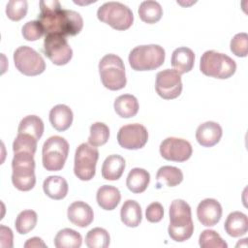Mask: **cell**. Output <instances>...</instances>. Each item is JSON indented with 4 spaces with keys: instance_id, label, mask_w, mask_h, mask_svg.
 <instances>
[{
    "instance_id": "1",
    "label": "cell",
    "mask_w": 248,
    "mask_h": 248,
    "mask_svg": "<svg viewBox=\"0 0 248 248\" xmlns=\"http://www.w3.org/2000/svg\"><path fill=\"white\" fill-rule=\"evenodd\" d=\"M40 14L38 20L41 22L46 35L61 34L75 36L83 27L81 16L73 10H63L57 0H42L39 3Z\"/></svg>"
},
{
    "instance_id": "2",
    "label": "cell",
    "mask_w": 248,
    "mask_h": 248,
    "mask_svg": "<svg viewBox=\"0 0 248 248\" xmlns=\"http://www.w3.org/2000/svg\"><path fill=\"white\" fill-rule=\"evenodd\" d=\"M194 232L190 205L183 200H174L170 206V225L168 232L177 242L189 239Z\"/></svg>"
},
{
    "instance_id": "3",
    "label": "cell",
    "mask_w": 248,
    "mask_h": 248,
    "mask_svg": "<svg viewBox=\"0 0 248 248\" xmlns=\"http://www.w3.org/2000/svg\"><path fill=\"white\" fill-rule=\"evenodd\" d=\"M12 182L19 191H29L36 184L34 155L28 152H16L12 161Z\"/></svg>"
},
{
    "instance_id": "4",
    "label": "cell",
    "mask_w": 248,
    "mask_h": 248,
    "mask_svg": "<svg viewBox=\"0 0 248 248\" xmlns=\"http://www.w3.org/2000/svg\"><path fill=\"white\" fill-rule=\"evenodd\" d=\"M99 74L103 85L109 90L125 87L127 78L123 60L116 54H106L99 62Z\"/></svg>"
},
{
    "instance_id": "5",
    "label": "cell",
    "mask_w": 248,
    "mask_h": 248,
    "mask_svg": "<svg viewBox=\"0 0 248 248\" xmlns=\"http://www.w3.org/2000/svg\"><path fill=\"white\" fill-rule=\"evenodd\" d=\"M201 72L215 78H229L236 70V64L233 59L224 53L215 50H206L201 57Z\"/></svg>"
},
{
    "instance_id": "6",
    "label": "cell",
    "mask_w": 248,
    "mask_h": 248,
    "mask_svg": "<svg viewBox=\"0 0 248 248\" xmlns=\"http://www.w3.org/2000/svg\"><path fill=\"white\" fill-rule=\"evenodd\" d=\"M165 49L159 45H143L133 48L129 54V64L135 71H151L165 61Z\"/></svg>"
},
{
    "instance_id": "7",
    "label": "cell",
    "mask_w": 248,
    "mask_h": 248,
    "mask_svg": "<svg viewBox=\"0 0 248 248\" xmlns=\"http://www.w3.org/2000/svg\"><path fill=\"white\" fill-rule=\"evenodd\" d=\"M97 17L116 30H126L131 27L134 21L132 10L123 3L115 1L106 2L99 7Z\"/></svg>"
},
{
    "instance_id": "8",
    "label": "cell",
    "mask_w": 248,
    "mask_h": 248,
    "mask_svg": "<svg viewBox=\"0 0 248 248\" xmlns=\"http://www.w3.org/2000/svg\"><path fill=\"white\" fill-rule=\"evenodd\" d=\"M42 154L43 166L46 170H60L63 169L69 154V143L60 136H52L45 141Z\"/></svg>"
},
{
    "instance_id": "9",
    "label": "cell",
    "mask_w": 248,
    "mask_h": 248,
    "mask_svg": "<svg viewBox=\"0 0 248 248\" xmlns=\"http://www.w3.org/2000/svg\"><path fill=\"white\" fill-rule=\"evenodd\" d=\"M99 158V151L96 146L89 143H81L76 150L74 172L82 180H91L96 172V164Z\"/></svg>"
},
{
    "instance_id": "10",
    "label": "cell",
    "mask_w": 248,
    "mask_h": 248,
    "mask_svg": "<svg viewBox=\"0 0 248 248\" xmlns=\"http://www.w3.org/2000/svg\"><path fill=\"white\" fill-rule=\"evenodd\" d=\"M16 68L23 75L33 77L42 74L46 70L44 58L30 46H18L14 52Z\"/></svg>"
},
{
    "instance_id": "11",
    "label": "cell",
    "mask_w": 248,
    "mask_h": 248,
    "mask_svg": "<svg viewBox=\"0 0 248 248\" xmlns=\"http://www.w3.org/2000/svg\"><path fill=\"white\" fill-rule=\"evenodd\" d=\"M44 53L55 65H66L73 57V50L65 36L47 34L44 41Z\"/></svg>"
},
{
    "instance_id": "12",
    "label": "cell",
    "mask_w": 248,
    "mask_h": 248,
    "mask_svg": "<svg viewBox=\"0 0 248 248\" xmlns=\"http://www.w3.org/2000/svg\"><path fill=\"white\" fill-rule=\"evenodd\" d=\"M155 89L157 94L165 100L177 98L182 91L181 75L173 69H166L156 76Z\"/></svg>"
},
{
    "instance_id": "13",
    "label": "cell",
    "mask_w": 248,
    "mask_h": 248,
    "mask_svg": "<svg viewBox=\"0 0 248 248\" xmlns=\"http://www.w3.org/2000/svg\"><path fill=\"white\" fill-rule=\"evenodd\" d=\"M148 140L146 128L139 123L122 126L117 133V141L125 149L136 150L142 148Z\"/></svg>"
},
{
    "instance_id": "14",
    "label": "cell",
    "mask_w": 248,
    "mask_h": 248,
    "mask_svg": "<svg viewBox=\"0 0 248 248\" xmlns=\"http://www.w3.org/2000/svg\"><path fill=\"white\" fill-rule=\"evenodd\" d=\"M159 149L164 159L173 162H184L188 160L193 153L192 145L189 141L174 137L165 139L161 142Z\"/></svg>"
},
{
    "instance_id": "15",
    "label": "cell",
    "mask_w": 248,
    "mask_h": 248,
    "mask_svg": "<svg viewBox=\"0 0 248 248\" xmlns=\"http://www.w3.org/2000/svg\"><path fill=\"white\" fill-rule=\"evenodd\" d=\"M197 216L202 225L215 226L222 217V206L215 199H205L197 207Z\"/></svg>"
},
{
    "instance_id": "16",
    "label": "cell",
    "mask_w": 248,
    "mask_h": 248,
    "mask_svg": "<svg viewBox=\"0 0 248 248\" xmlns=\"http://www.w3.org/2000/svg\"><path fill=\"white\" fill-rule=\"evenodd\" d=\"M67 216L71 223L80 228L89 226L94 219V213L91 206L81 201H77L70 204Z\"/></svg>"
},
{
    "instance_id": "17",
    "label": "cell",
    "mask_w": 248,
    "mask_h": 248,
    "mask_svg": "<svg viewBox=\"0 0 248 248\" xmlns=\"http://www.w3.org/2000/svg\"><path fill=\"white\" fill-rule=\"evenodd\" d=\"M222 134L220 124L214 121H206L197 128L196 140L202 146L211 147L220 141Z\"/></svg>"
},
{
    "instance_id": "18",
    "label": "cell",
    "mask_w": 248,
    "mask_h": 248,
    "mask_svg": "<svg viewBox=\"0 0 248 248\" xmlns=\"http://www.w3.org/2000/svg\"><path fill=\"white\" fill-rule=\"evenodd\" d=\"M171 66L178 74H185L190 72L195 63L194 51L186 46H180L173 50L171 54Z\"/></svg>"
},
{
    "instance_id": "19",
    "label": "cell",
    "mask_w": 248,
    "mask_h": 248,
    "mask_svg": "<svg viewBox=\"0 0 248 248\" xmlns=\"http://www.w3.org/2000/svg\"><path fill=\"white\" fill-rule=\"evenodd\" d=\"M73 111L72 109L63 104L54 106L49 111V121L51 126L59 131L63 132L70 128L73 123Z\"/></svg>"
},
{
    "instance_id": "20",
    "label": "cell",
    "mask_w": 248,
    "mask_h": 248,
    "mask_svg": "<svg viewBox=\"0 0 248 248\" xmlns=\"http://www.w3.org/2000/svg\"><path fill=\"white\" fill-rule=\"evenodd\" d=\"M224 228L226 232L232 237L244 235L248 231V218L240 211H234L228 215Z\"/></svg>"
},
{
    "instance_id": "21",
    "label": "cell",
    "mask_w": 248,
    "mask_h": 248,
    "mask_svg": "<svg viewBox=\"0 0 248 248\" xmlns=\"http://www.w3.org/2000/svg\"><path fill=\"white\" fill-rule=\"evenodd\" d=\"M45 194L52 200L64 199L69 190L68 183L65 178L59 175H51L46 177L43 183Z\"/></svg>"
},
{
    "instance_id": "22",
    "label": "cell",
    "mask_w": 248,
    "mask_h": 248,
    "mask_svg": "<svg viewBox=\"0 0 248 248\" xmlns=\"http://www.w3.org/2000/svg\"><path fill=\"white\" fill-rule=\"evenodd\" d=\"M96 200L101 208L112 210L118 205L121 200L120 191L114 186L103 185L97 191Z\"/></svg>"
},
{
    "instance_id": "23",
    "label": "cell",
    "mask_w": 248,
    "mask_h": 248,
    "mask_svg": "<svg viewBox=\"0 0 248 248\" xmlns=\"http://www.w3.org/2000/svg\"><path fill=\"white\" fill-rule=\"evenodd\" d=\"M125 169V160L117 154L109 155L106 158L102 166V176L107 180L119 179Z\"/></svg>"
},
{
    "instance_id": "24",
    "label": "cell",
    "mask_w": 248,
    "mask_h": 248,
    "mask_svg": "<svg viewBox=\"0 0 248 248\" xmlns=\"http://www.w3.org/2000/svg\"><path fill=\"white\" fill-rule=\"evenodd\" d=\"M150 182V174L147 170L140 168H135L130 170L126 179L127 188L135 194L142 193L146 190Z\"/></svg>"
},
{
    "instance_id": "25",
    "label": "cell",
    "mask_w": 248,
    "mask_h": 248,
    "mask_svg": "<svg viewBox=\"0 0 248 248\" xmlns=\"http://www.w3.org/2000/svg\"><path fill=\"white\" fill-rule=\"evenodd\" d=\"M120 218L122 223L127 227H138L142 219L140 205L134 200H127L121 207Z\"/></svg>"
},
{
    "instance_id": "26",
    "label": "cell",
    "mask_w": 248,
    "mask_h": 248,
    "mask_svg": "<svg viewBox=\"0 0 248 248\" xmlns=\"http://www.w3.org/2000/svg\"><path fill=\"white\" fill-rule=\"evenodd\" d=\"M115 112L123 118L135 116L139 111V102L134 95L124 94L118 96L113 104Z\"/></svg>"
},
{
    "instance_id": "27",
    "label": "cell",
    "mask_w": 248,
    "mask_h": 248,
    "mask_svg": "<svg viewBox=\"0 0 248 248\" xmlns=\"http://www.w3.org/2000/svg\"><path fill=\"white\" fill-rule=\"evenodd\" d=\"M157 186L166 185L169 187H174L180 184L183 180V173L180 169L172 166L161 167L156 174Z\"/></svg>"
},
{
    "instance_id": "28",
    "label": "cell",
    "mask_w": 248,
    "mask_h": 248,
    "mask_svg": "<svg viewBox=\"0 0 248 248\" xmlns=\"http://www.w3.org/2000/svg\"><path fill=\"white\" fill-rule=\"evenodd\" d=\"M82 243V237L75 230L65 228L60 230L54 237V246L56 248H79Z\"/></svg>"
},
{
    "instance_id": "29",
    "label": "cell",
    "mask_w": 248,
    "mask_h": 248,
    "mask_svg": "<svg viewBox=\"0 0 248 248\" xmlns=\"http://www.w3.org/2000/svg\"><path fill=\"white\" fill-rule=\"evenodd\" d=\"M44 128V122L39 116L27 115L19 122L17 134L30 135L39 140L43 136Z\"/></svg>"
},
{
    "instance_id": "30",
    "label": "cell",
    "mask_w": 248,
    "mask_h": 248,
    "mask_svg": "<svg viewBox=\"0 0 248 248\" xmlns=\"http://www.w3.org/2000/svg\"><path fill=\"white\" fill-rule=\"evenodd\" d=\"M138 13L142 21L152 24L161 19L163 16V9L157 1L147 0L140 3Z\"/></svg>"
},
{
    "instance_id": "31",
    "label": "cell",
    "mask_w": 248,
    "mask_h": 248,
    "mask_svg": "<svg viewBox=\"0 0 248 248\" xmlns=\"http://www.w3.org/2000/svg\"><path fill=\"white\" fill-rule=\"evenodd\" d=\"M109 241L110 237L108 231L99 227L90 230L85 236V244L88 248H107Z\"/></svg>"
},
{
    "instance_id": "32",
    "label": "cell",
    "mask_w": 248,
    "mask_h": 248,
    "mask_svg": "<svg viewBox=\"0 0 248 248\" xmlns=\"http://www.w3.org/2000/svg\"><path fill=\"white\" fill-rule=\"evenodd\" d=\"M37 221L38 216L34 210H23L16 219V230L20 234H26L35 228Z\"/></svg>"
},
{
    "instance_id": "33",
    "label": "cell",
    "mask_w": 248,
    "mask_h": 248,
    "mask_svg": "<svg viewBox=\"0 0 248 248\" xmlns=\"http://www.w3.org/2000/svg\"><path fill=\"white\" fill-rule=\"evenodd\" d=\"M109 138V128L103 122H95L90 127L88 143L93 146L105 144Z\"/></svg>"
},
{
    "instance_id": "34",
    "label": "cell",
    "mask_w": 248,
    "mask_h": 248,
    "mask_svg": "<svg viewBox=\"0 0 248 248\" xmlns=\"http://www.w3.org/2000/svg\"><path fill=\"white\" fill-rule=\"evenodd\" d=\"M37 143L38 140L30 135L17 134L13 142V151L14 153L28 152L34 155L37 149Z\"/></svg>"
},
{
    "instance_id": "35",
    "label": "cell",
    "mask_w": 248,
    "mask_h": 248,
    "mask_svg": "<svg viewBox=\"0 0 248 248\" xmlns=\"http://www.w3.org/2000/svg\"><path fill=\"white\" fill-rule=\"evenodd\" d=\"M199 244L202 248H227L228 244L213 230H204L199 238Z\"/></svg>"
},
{
    "instance_id": "36",
    "label": "cell",
    "mask_w": 248,
    "mask_h": 248,
    "mask_svg": "<svg viewBox=\"0 0 248 248\" xmlns=\"http://www.w3.org/2000/svg\"><path fill=\"white\" fill-rule=\"evenodd\" d=\"M28 4L26 0H11L6 6V15L10 19L18 21L26 16Z\"/></svg>"
},
{
    "instance_id": "37",
    "label": "cell",
    "mask_w": 248,
    "mask_h": 248,
    "mask_svg": "<svg viewBox=\"0 0 248 248\" xmlns=\"http://www.w3.org/2000/svg\"><path fill=\"white\" fill-rule=\"evenodd\" d=\"M231 51L238 57H246L248 53V35L244 32L233 36L231 41Z\"/></svg>"
},
{
    "instance_id": "38",
    "label": "cell",
    "mask_w": 248,
    "mask_h": 248,
    "mask_svg": "<svg viewBox=\"0 0 248 248\" xmlns=\"http://www.w3.org/2000/svg\"><path fill=\"white\" fill-rule=\"evenodd\" d=\"M21 33L26 41L33 42L39 40L45 34V30L39 20H31L22 26Z\"/></svg>"
},
{
    "instance_id": "39",
    "label": "cell",
    "mask_w": 248,
    "mask_h": 248,
    "mask_svg": "<svg viewBox=\"0 0 248 248\" xmlns=\"http://www.w3.org/2000/svg\"><path fill=\"white\" fill-rule=\"evenodd\" d=\"M164 208L160 202H154L150 203L145 210V217L151 223H158L163 219Z\"/></svg>"
},
{
    "instance_id": "40",
    "label": "cell",
    "mask_w": 248,
    "mask_h": 248,
    "mask_svg": "<svg viewBox=\"0 0 248 248\" xmlns=\"http://www.w3.org/2000/svg\"><path fill=\"white\" fill-rule=\"evenodd\" d=\"M0 246L3 248L13 247V232L12 230L4 225L0 227Z\"/></svg>"
},
{
    "instance_id": "41",
    "label": "cell",
    "mask_w": 248,
    "mask_h": 248,
    "mask_svg": "<svg viewBox=\"0 0 248 248\" xmlns=\"http://www.w3.org/2000/svg\"><path fill=\"white\" fill-rule=\"evenodd\" d=\"M24 247H46V245L44 243V241L40 237H32L29 238L25 243Z\"/></svg>"
}]
</instances>
